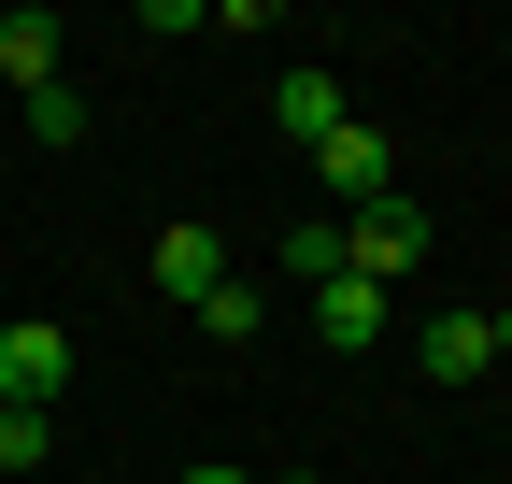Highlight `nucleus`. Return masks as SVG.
<instances>
[{
  "label": "nucleus",
  "instance_id": "14",
  "mask_svg": "<svg viewBox=\"0 0 512 484\" xmlns=\"http://www.w3.org/2000/svg\"><path fill=\"white\" fill-rule=\"evenodd\" d=\"M484 342H498V356H512V314H484Z\"/></svg>",
  "mask_w": 512,
  "mask_h": 484
},
{
  "label": "nucleus",
  "instance_id": "15",
  "mask_svg": "<svg viewBox=\"0 0 512 484\" xmlns=\"http://www.w3.org/2000/svg\"><path fill=\"white\" fill-rule=\"evenodd\" d=\"M285 484H313V470H285Z\"/></svg>",
  "mask_w": 512,
  "mask_h": 484
},
{
  "label": "nucleus",
  "instance_id": "13",
  "mask_svg": "<svg viewBox=\"0 0 512 484\" xmlns=\"http://www.w3.org/2000/svg\"><path fill=\"white\" fill-rule=\"evenodd\" d=\"M185 484H242V470H228V456H200V470H185Z\"/></svg>",
  "mask_w": 512,
  "mask_h": 484
},
{
  "label": "nucleus",
  "instance_id": "9",
  "mask_svg": "<svg viewBox=\"0 0 512 484\" xmlns=\"http://www.w3.org/2000/svg\"><path fill=\"white\" fill-rule=\"evenodd\" d=\"M285 271H299V285H342V214H299V228H285Z\"/></svg>",
  "mask_w": 512,
  "mask_h": 484
},
{
  "label": "nucleus",
  "instance_id": "2",
  "mask_svg": "<svg viewBox=\"0 0 512 484\" xmlns=\"http://www.w3.org/2000/svg\"><path fill=\"white\" fill-rule=\"evenodd\" d=\"M427 257V200H370V214H342V271L356 285H399Z\"/></svg>",
  "mask_w": 512,
  "mask_h": 484
},
{
  "label": "nucleus",
  "instance_id": "1",
  "mask_svg": "<svg viewBox=\"0 0 512 484\" xmlns=\"http://www.w3.org/2000/svg\"><path fill=\"white\" fill-rule=\"evenodd\" d=\"M313 186H328V200H356V214H370V200H399V143H384L370 114H342V129L313 143Z\"/></svg>",
  "mask_w": 512,
  "mask_h": 484
},
{
  "label": "nucleus",
  "instance_id": "12",
  "mask_svg": "<svg viewBox=\"0 0 512 484\" xmlns=\"http://www.w3.org/2000/svg\"><path fill=\"white\" fill-rule=\"evenodd\" d=\"M43 442H57L43 413H0V470H43Z\"/></svg>",
  "mask_w": 512,
  "mask_h": 484
},
{
  "label": "nucleus",
  "instance_id": "8",
  "mask_svg": "<svg viewBox=\"0 0 512 484\" xmlns=\"http://www.w3.org/2000/svg\"><path fill=\"white\" fill-rule=\"evenodd\" d=\"M271 114H285L299 143H328V129H342V86H328V72H313V57H299V72L271 86Z\"/></svg>",
  "mask_w": 512,
  "mask_h": 484
},
{
  "label": "nucleus",
  "instance_id": "7",
  "mask_svg": "<svg viewBox=\"0 0 512 484\" xmlns=\"http://www.w3.org/2000/svg\"><path fill=\"white\" fill-rule=\"evenodd\" d=\"M484 371H498L484 314H441V328H427V385H484Z\"/></svg>",
  "mask_w": 512,
  "mask_h": 484
},
{
  "label": "nucleus",
  "instance_id": "6",
  "mask_svg": "<svg viewBox=\"0 0 512 484\" xmlns=\"http://www.w3.org/2000/svg\"><path fill=\"white\" fill-rule=\"evenodd\" d=\"M57 43H72V29H57L43 0H15V15H0V72H15V86H57Z\"/></svg>",
  "mask_w": 512,
  "mask_h": 484
},
{
  "label": "nucleus",
  "instance_id": "4",
  "mask_svg": "<svg viewBox=\"0 0 512 484\" xmlns=\"http://www.w3.org/2000/svg\"><path fill=\"white\" fill-rule=\"evenodd\" d=\"M143 271H157V299H185V314L228 285V257H214V228H200V214H185V228H157V257H143Z\"/></svg>",
  "mask_w": 512,
  "mask_h": 484
},
{
  "label": "nucleus",
  "instance_id": "11",
  "mask_svg": "<svg viewBox=\"0 0 512 484\" xmlns=\"http://www.w3.org/2000/svg\"><path fill=\"white\" fill-rule=\"evenodd\" d=\"M29 143H86V86H29Z\"/></svg>",
  "mask_w": 512,
  "mask_h": 484
},
{
  "label": "nucleus",
  "instance_id": "10",
  "mask_svg": "<svg viewBox=\"0 0 512 484\" xmlns=\"http://www.w3.org/2000/svg\"><path fill=\"white\" fill-rule=\"evenodd\" d=\"M200 328H214V342H256V328H271V285H242V271H228V285L200 299Z\"/></svg>",
  "mask_w": 512,
  "mask_h": 484
},
{
  "label": "nucleus",
  "instance_id": "3",
  "mask_svg": "<svg viewBox=\"0 0 512 484\" xmlns=\"http://www.w3.org/2000/svg\"><path fill=\"white\" fill-rule=\"evenodd\" d=\"M57 385H72V328L15 314V328H0V413H43Z\"/></svg>",
  "mask_w": 512,
  "mask_h": 484
},
{
  "label": "nucleus",
  "instance_id": "5",
  "mask_svg": "<svg viewBox=\"0 0 512 484\" xmlns=\"http://www.w3.org/2000/svg\"><path fill=\"white\" fill-rule=\"evenodd\" d=\"M313 342H328V356H370V342H384V285H356V271L313 285Z\"/></svg>",
  "mask_w": 512,
  "mask_h": 484
}]
</instances>
